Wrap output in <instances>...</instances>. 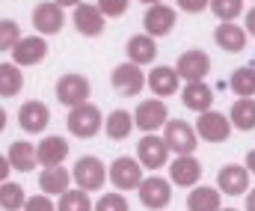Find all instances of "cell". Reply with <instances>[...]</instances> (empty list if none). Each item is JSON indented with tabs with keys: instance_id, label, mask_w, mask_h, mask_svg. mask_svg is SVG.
Wrapping results in <instances>:
<instances>
[{
	"instance_id": "cell-1",
	"label": "cell",
	"mask_w": 255,
	"mask_h": 211,
	"mask_svg": "<svg viewBox=\"0 0 255 211\" xmlns=\"http://www.w3.org/2000/svg\"><path fill=\"white\" fill-rule=\"evenodd\" d=\"M65 125H68V131H71L74 137L89 140V137H95V134L101 131L104 119H101V110H98L95 104L83 101V104H77V107H68V119H65Z\"/></svg>"
},
{
	"instance_id": "cell-2",
	"label": "cell",
	"mask_w": 255,
	"mask_h": 211,
	"mask_svg": "<svg viewBox=\"0 0 255 211\" xmlns=\"http://www.w3.org/2000/svg\"><path fill=\"white\" fill-rule=\"evenodd\" d=\"M163 140L169 146V152H175V155H193L196 146H199V134H196V128L187 125L184 119H166Z\"/></svg>"
},
{
	"instance_id": "cell-3",
	"label": "cell",
	"mask_w": 255,
	"mask_h": 211,
	"mask_svg": "<svg viewBox=\"0 0 255 211\" xmlns=\"http://www.w3.org/2000/svg\"><path fill=\"white\" fill-rule=\"evenodd\" d=\"M169 119V110H166V101L163 98H145L136 104L133 110V125L145 134H154L157 128H163Z\"/></svg>"
},
{
	"instance_id": "cell-4",
	"label": "cell",
	"mask_w": 255,
	"mask_h": 211,
	"mask_svg": "<svg viewBox=\"0 0 255 211\" xmlns=\"http://www.w3.org/2000/svg\"><path fill=\"white\" fill-rule=\"evenodd\" d=\"M71 179L77 182L80 191H101L104 182H107V170H104V161H98L95 155H83L74 170H71Z\"/></svg>"
},
{
	"instance_id": "cell-5",
	"label": "cell",
	"mask_w": 255,
	"mask_h": 211,
	"mask_svg": "<svg viewBox=\"0 0 255 211\" xmlns=\"http://www.w3.org/2000/svg\"><path fill=\"white\" fill-rule=\"evenodd\" d=\"M136 191H139V203H142L145 209H151V211H160V209H166V206L172 203V182H169V179L148 176V179L139 182Z\"/></svg>"
},
{
	"instance_id": "cell-6",
	"label": "cell",
	"mask_w": 255,
	"mask_h": 211,
	"mask_svg": "<svg viewBox=\"0 0 255 211\" xmlns=\"http://www.w3.org/2000/svg\"><path fill=\"white\" fill-rule=\"evenodd\" d=\"M107 179L116 185V191H136L139 182H142V164H139L136 158L122 155V158H116V161L110 164Z\"/></svg>"
},
{
	"instance_id": "cell-7",
	"label": "cell",
	"mask_w": 255,
	"mask_h": 211,
	"mask_svg": "<svg viewBox=\"0 0 255 211\" xmlns=\"http://www.w3.org/2000/svg\"><path fill=\"white\" fill-rule=\"evenodd\" d=\"M89 92H92L89 80H86L83 74H77V71H68V74H63V77L57 80V101L65 104V107L83 104V101L89 98Z\"/></svg>"
},
{
	"instance_id": "cell-8",
	"label": "cell",
	"mask_w": 255,
	"mask_h": 211,
	"mask_svg": "<svg viewBox=\"0 0 255 211\" xmlns=\"http://www.w3.org/2000/svg\"><path fill=\"white\" fill-rule=\"evenodd\" d=\"M196 134L208 143H226L229 134H232V119L223 116V113H217V110L211 107V110L199 113V119H196Z\"/></svg>"
},
{
	"instance_id": "cell-9",
	"label": "cell",
	"mask_w": 255,
	"mask_h": 211,
	"mask_svg": "<svg viewBox=\"0 0 255 211\" xmlns=\"http://www.w3.org/2000/svg\"><path fill=\"white\" fill-rule=\"evenodd\" d=\"M136 161L142 164V170H160L169 161V146L163 137L157 134H145L142 140L136 143Z\"/></svg>"
},
{
	"instance_id": "cell-10",
	"label": "cell",
	"mask_w": 255,
	"mask_h": 211,
	"mask_svg": "<svg viewBox=\"0 0 255 211\" xmlns=\"http://www.w3.org/2000/svg\"><path fill=\"white\" fill-rule=\"evenodd\" d=\"M110 80H113V89L119 92V95H139L142 92V86H145V74H142V66H136V63H119L113 74H110Z\"/></svg>"
},
{
	"instance_id": "cell-11",
	"label": "cell",
	"mask_w": 255,
	"mask_h": 211,
	"mask_svg": "<svg viewBox=\"0 0 255 211\" xmlns=\"http://www.w3.org/2000/svg\"><path fill=\"white\" fill-rule=\"evenodd\" d=\"M142 27L148 36H169L172 27H175V9L166 6V3H151L142 15Z\"/></svg>"
},
{
	"instance_id": "cell-12",
	"label": "cell",
	"mask_w": 255,
	"mask_h": 211,
	"mask_svg": "<svg viewBox=\"0 0 255 211\" xmlns=\"http://www.w3.org/2000/svg\"><path fill=\"white\" fill-rule=\"evenodd\" d=\"M48 57V42L42 36H21L18 45L12 48V63L15 66H39Z\"/></svg>"
},
{
	"instance_id": "cell-13",
	"label": "cell",
	"mask_w": 255,
	"mask_h": 211,
	"mask_svg": "<svg viewBox=\"0 0 255 211\" xmlns=\"http://www.w3.org/2000/svg\"><path fill=\"white\" fill-rule=\"evenodd\" d=\"M65 24V15H63V6L54 3V0H45L33 9V27L42 33V36H57Z\"/></svg>"
},
{
	"instance_id": "cell-14",
	"label": "cell",
	"mask_w": 255,
	"mask_h": 211,
	"mask_svg": "<svg viewBox=\"0 0 255 211\" xmlns=\"http://www.w3.org/2000/svg\"><path fill=\"white\" fill-rule=\"evenodd\" d=\"M202 179V164L193 155H175V161L169 164V182L178 188H196Z\"/></svg>"
},
{
	"instance_id": "cell-15",
	"label": "cell",
	"mask_w": 255,
	"mask_h": 211,
	"mask_svg": "<svg viewBox=\"0 0 255 211\" xmlns=\"http://www.w3.org/2000/svg\"><path fill=\"white\" fill-rule=\"evenodd\" d=\"M71 21H74V30H77L80 36L95 39V36L104 33V15H101V9L92 6V3H77Z\"/></svg>"
},
{
	"instance_id": "cell-16",
	"label": "cell",
	"mask_w": 255,
	"mask_h": 211,
	"mask_svg": "<svg viewBox=\"0 0 255 211\" xmlns=\"http://www.w3.org/2000/svg\"><path fill=\"white\" fill-rule=\"evenodd\" d=\"M51 122V110L45 101H24L21 110H18V125L27 131V134H42Z\"/></svg>"
},
{
	"instance_id": "cell-17",
	"label": "cell",
	"mask_w": 255,
	"mask_h": 211,
	"mask_svg": "<svg viewBox=\"0 0 255 211\" xmlns=\"http://www.w3.org/2000/svg\"><path fill=\"white\" fill-rule=\"evenodd\" d=\"M217 188L229 197H241L250 191V170L241 167V164H226L220 173H217Z\"/></svg>"
},
{
	"instance_id": "cell-18",
	"label": "cell",
	"mask_w": 255,
	"mask_h": 211,
	"mask_svg": "<svg viewBox=\"0 0 255 211\" xmlns=\"http://www.w3.org/2000/svg\"><path fill=\"white\" fill-rule=\"evenodd\" d=\"M175 71H178V77H184V80H205V74L211 71V57H208L205 51H199V48L184 51V54L178 57V63H175Z\"/></svg>"
},
{
	"instance_id": "cell-19",
	"label": "cell",
	"mask_w": 255,
	"mask_h": 211,
	"mask_svg": "<svg viewBox=\"0 0 255 211\" xmlns=\"http://www.w3.org/2000/svg\"><path fill=\"white\" fill-rule=\"evenodd\" d=\"M145 83H148V89H151L157 98H166V95H175V92H178L181 77H178V71L172 69V66H154V69L148 71Z\"/></svg>"
},
{
	"instance_id": "cell-20",
	"label": "cell",
	"mask_w": 255,
	"mask_h": 211,
	"mask_svg": "<svg viewBox=\"0 0 255 211\" xmlns=\"http://www.w3.org/2000/svg\"><path fill=\"white\" fill-rule=\"evenodd\" d=\"M214 89L205 83V80H187V86L181 89V101L187 110H196V113H205L214 107Z\"/></svg>"
},
{
	"instance_id": "cell-21",
	"label": "cell",
	"mask_w": 255,
	"mask_h": 211,
	"mask_svg": "<svg viewBox=\"0 0 255 211\" xmlns=\"http://www.w3.org/2000/svg\"><path fill=\"white\" fill-rule=\"evenodd\" d=\"M214 42H217L223 51L238 54V51L247 48V30H244L241 24H235V21H220L217 30H214Z\"/></svg>"
},
{
	"instance_id": "cell-22",
	"label": "cell",
	"mask_w": 255,
	"mask_h": 211,
	"mask_svg": "<svg viewBox=\"0 0 255 211\" xmlns=\"http://www.w3.org/2000/svg\"><path fill=\"white\" fill-rule=\"evenodd\" d=\"M128 51V60L130 63H136V66H148V63H154V57H157V45H154V36H148V33H139V36H130L125 45Z\"/></svg>"
},
{
	"instance_id": "cell-23",
	"label": "cell",
	"mask_w": 255,
	"mask_h": 211,
	"mask_svg": "<svg viewBox=\"0 0 255 211\" xmlns=\"http://www.w3.org/2000/svg\"><path fill=\"white\" fill-rule=\"evenodd\" d=\"M36 158L42 167H60L65 158H68V143L65 137H45V140L36 146Z\"/></svg>"
},
{
	"instance_id": "cell-24",
	"label": "cell",
	"mask_w": 255,
	"mask_h": 211,
	"mask_svg": "<svg viewBox=\"0 0 255 211\" xmlns=\"http://www.w3.org/2000/svg\"><path fill=\"white\" fill-rule=\"evenodd\" d=\"M68 185H71V173L65 170L63 164H60V167H45L42 176H39V188H42L48 197H60V194H65Z\"/></svg>"
},
{
	"instance_id": "cell-25",
	"label": "cell",
	"mask_w": 255,
	"mask_h": 211,
	"mask_svg": "<svg viewBox=\"0 0 255 211\" xmlns=\"http://www.w3.org/2000/svg\"><path fill=\"white\" fill-rule=\"evenodd\" d=\"M36 164H39V158H36V149H33V143L15 140L12 146H9V167H12V170L30 173Z\"/></svg>"
},
{
	"instance_id": "cell-26",
	"label": "cell",
	"mask_w": 255,
	"mask_h": 211,
	"mask_svg": "<svg viewBox=\"0 0 255 211\" xmlns=\"http://www.w3.org/2000/svg\"><path fill=\"white\" fill-rule=\"evenodd\" d=\"M133 128H136V125H133V113H128V110H113V113L104 119V134H107L110 140H128Z\"/></svg>"
},
{
	"instance_id": "cell-27",
	"label": "cell",
	"mask_w": 255,
	"mask_h": 211,
	"mask_svg": "<svg viewBox=\"0 0 255 211\" xmlns=\"http://www.w3.org/2000/svg\"><path fill=\"white\" fill-rule=\"evenodd\" d=\"M229 119L238 131H255V98H238L229 110Z\"/></svg>"
},
{
	"instance_id": "cell-28",
	"label": "cell",
	"mask_w": 255,
	"mask_h": 211,
	"mask_svg": "<svg viewBox=\"0 0 255 211\" xmlns=\"http://www.w3.org/2000/svg\"><path fill=\"white\" fill-rule=\"evenodd\" d=\"M187 211H220V188L196 185L187 197Z\"/></svg>"
},
{
	"instance_id": "cell-29",
	"label": "cell",
	"mask_w": 255,
	"mask_h": 211,
	"mask_svg": "<svg viewBox=\"0 0 255 211\" xmlns=\"http://www.w3.org/2000/svg\"><path fill=\"white\" fill-rule=\"evenodd\" d=\"M24 89V71L15 63H0V98H12Z\"/></svg>"
},
{
	"instance_id": "cell-30",
	"label": "cell",
	"mask_w": 255,
	"mask_h": 211,
	"mask_svg": "<svg viewBox=\"0 0 255 211\" xmlns=\"http://www.w3.org/2000/svg\"><path fill=\"white\" fill-rule=\"evenodd\" d=\"M229 86H232L235 95H241V98H253L255 95V66H241V69H235L232 80H229Z\"/></svg>"
},
{
	"instance_id": "cell-31",
	"label": "cell",
	"mask_w": 255,
	"mask_h": 211,
	"mask_svg": "<svg viewBox=\"0 0 255 211\" xmlns=\"http://www.w3.org/2000/svg\"><path fill=\"white\" fill-rule=\"evenodd\" d=\"M27 203V194L18 182H0V209L3 211H21Z\"/></svg>"
},
{
	"instance_id": "cell-32",
	"label": "cell",
	"mask_w": 255,
	"mask_h": 211,
	"mask_svg": "<svg viewBox=\"0 0 255 211\" xmlns=\"http://www.w3.org/2000/svg\"><path fill=\"white\" fill-rule=\"evenodd\" d=\"M57 211H92V200H89V191H65L60 194V206Z\"/></svg>"
},
{
	"instance_id": "cell-33",
	"label": "cell",
	"mask_w": 255,
	"mask_h": 211,
	"mask_svg": "<svg viewBox=\"0 0 255 211\" xmlns=\"http://www.w3.org/2000/svg\"><path fill=\"white\" fill-rule=\"evenodd\" d=\"M208 9L220 18V21H235L244 12V0H211Z\"/></svg>"
},
{
	"instance_id": "cell-34",
	"label": "cell",
	"mask_w": 255,
	"mask_h": 211,
	"mask_svg": "<svg viewBox=\"0 0 255 211\" xmlns=\"http://www.w3.org/2000/svg\"><path fill=\"white\" fill-rule=\"evenodd\" d=\"M18 39H21V24L12 18H3L0 21V51H12Z\"/></svg>"
},
{
	"instance_id": "cell-35",
	"label": "cell",
	"mask_w": 255,
	"mask_h": 211,
	"mask_svg": "<svg viewBox=\"0 0 255 211\" xmlns=\"http://www.w3.org/2000/svg\"><path fill=\"white\" fill-rule=\"evenodd\" d=\"M92 211H130L128 209V200L122 197V194H104L95 206H92Z\"/></svg>"
},
{
	"instance_id": "cell-36",
	"label": "cell",
	"mask_w": 255,
	"mask_h": 211,
	"mask_svg": "<svg viewBox=\"0 0 255 211\" xmlns=\"http://www.w3.org/2000/svg\"><path fill=\"white\" fill-rule=\"evenodd\" d=\"M95 6L101 9L104 18H119V15H125L128 12V0H98Z\"/></svg>"
},
{
	"instance_id": "cell-37",
	"label": "cell",
	"mask_w": 255,
	"mask_h": 211,
	"mask_svg": "<svg viewBox=\"0 0 255 211\" xmlns=\"http://www.w3.org/2000/svg\"><path fill=\"white\" fill-rule=\"evenodd\" d=\"M21 211H57V206L51 203V197L48 194H39V197H30L27 203H24V209Z\"/></svg>"
},
{
	"instance_id": "cell-38",
	"label": "cell",
	"mask_w": 255,
	"mask_h": 211,
	"mask_svg": "<svg viewBox=\"0 0 255 211\" xmlns=\"http://www.w3.org/2000/svg\"><path fill=\"white\" fill-rule=\"evenodd\" d=\"M175 3H178V9H181V12L199 15V12H205V9H208V3H211V0H175Z\"/></svg>"
},
{
	"instance_id": "cell-39",
	"label": "cell",
	"mask_w": 255,
	"mask_h": 211,
	"mask_svg": "<svg viewBox=\"0 0 255 211\" xmlns=\"http://www.w3.org/2000/svg\"><path fill=\"white\" fill-rule=\"evenodd\" d=\"M9 170H12V167H9V158H6V155H0V182H6V179H9Z\"/></svg>"
},
{
	"instance_id": "cell-40",
	"label": "cell",
	"mask_w": 255,
	"mask_h": 211,
	"mask_svg": "<svg viewBox=\"0 0 255 211\" xmlns=\"http://www.w3.org/2000/svg\"><path fill=\"white\" fill-rule=\"evenodd\" d=\"M244 30H247V33H253V36H255V6L250 9V12H247V27H244Z\"/></svg>"
},
{
	"instance_id": "cell-41",
	"label": "cell",
	"mask_w": 255,
	"mask_h": 211,
	"mask_svg": "<svg viewBox=\"0 0 255 211\" xmlns=\"http://www.w3.org/2000/svg\"><path fill=\"white\" fill-rule=\"evenodd\" d=\"M247 211H255V188L247 194Z\"/></svg>"
},
{
	"instance_id": "cell-42",
	"label": "cell",
	"mask_w": 255,
	"mask_h": 211,
	"mask_svg": "<svg viewBox=\"0 0 255 211\" xmlns=\"http://www.w3.org/2000/svg\"><path fill=\"white\" fill-rule=\"evenodd\" d=\"M247 170H250V173H255V149L247 155Z\"/></svg>"
},
{
	"instance_id": "cell-43",
	"label": "cell",
	"mask_w": 255,
	"mask_h": 211,
	"mask_svg": "<svg viewBox=\"0 0 255 211\" xmlns=\"http://www.w3.org/2000/svg\"><path fill=\"white\" fill-rule=\"evenodd\" d=\"M54 3H60V6H77L80 0H54Z\"/></svg>"
},
{
	"instance_id": "cell-44",
	"label": "cell",
	"mask_w": 255,
	"mask_h": 211,
	"mask_svg": "<svg viewBox=\"0 0 255 211\" xmlns=\"http://www.w3.org/2000/svg\"><path fill=\"white\" fill-rule=\"evenodd\" d=\"M3 128H6V110L0 107V131H3Z\"/></svg>"
},
{
	"instance_id": "cell-45",
	"label": "cell",
	"mask_w": 255,
	"mask_h": 211,
	"mask_svg": "<svg viewBox=\"0 0 255 211\" xmlns=\"http://www.w3.org/2000/svg\"><path fill=\"white\" fill-rule=\"evenodd\" d=\"M139 3H145V6H151V3H163V0H139Z\"/></svg>"
},
{
	"instance_id": "cell-46",
	"label": "cell",
	"mask_w": 255,
	"mask_h": 211,
	"mask_svg": "<svg viewBox=\"0 0 255 211\" xmlns=\"http://www.w3.org/2000/svg\"><path fill=\"white\" fill-rule=\"evenodd\" d=\"M220 211H238V209H220Z\"/></svg>"
}]
</instances>
